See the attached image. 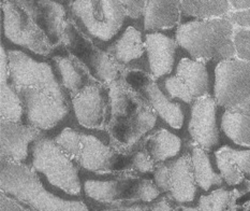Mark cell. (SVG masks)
Masks as SVG:
<instances>
[{
  "label": "cell",
  "instance_id": "obj_16",
  "mask_svg": "<svg viewBox=\"0 0 250 211\" xmlns=\"http://www.w3.org/2000/svg\"><path fill=\"white\" fill-rule=\"evenodd\" d=\"M100 83L88 85L71 96L75 117L81 125L89 129H105L108 117L107 93Z\"/></svg>",
  "mask_w": 250,
  "mask_h": 211
},
{
  "label": "cell",
  "instance_id": "obj_4",
  "mask_svg": "<svg viewBox=\"0 0 250 211\" xmlns=\"http://www.w3.org/2000/svg\"><path fill=\"white\" fill-rule=\"evenodd\" d=\"M55 142L82 168L97 174L130 171V158L126 153L102 142L100 139L64 128L54 139Z\"/></svg>",
  "mask_w": 250,
  "mask_h": 211
},
{
  "label": "cell",
  "instance_id": "obj_33",
  "mask_svg": "<svg viewBox=\"0 0 250 211\" xmlns=\"http://www.w3.org/2000/svg\"><path fill=\"white\" fill-rule=\"evenodd\" d=\"M234 45L237 56L250 62V28L237 27L234 29Z\"/></svg>",
  "mask_w": 250,
  "mask_h": 211
},
{
  "label": "cell",
  "instance_id": "obj_43",
  "mask_svg": "<svg viewBox=\"0 0 250 211\" xmlns=\"http://www.w3.org/2000/svg\"><path fill=\"white\" fill-rule=\"evenodd\" d=\"M55 1H57V2H59V3H62V4H63L64 5V3L67 2V4H68V7H69V4H70V1H71V0H55ZM64 7H66V5H64Z\"/></svg>",
  "mask_w": 250,
  "mask_h": 211
},
{
  "label": "cell",
  "instance_id": "obj_35",
  "mask_svg": "<svg viewBox=\"0 0 250 211\" xmlns=\"http://www.w3.org/2000/svg\"><path fill=\"white\" fill-rule=\"evenodd\" d=\"M0 211H31L24 205L16 202L15 199L9 197L5 194L1 193L0 196Z\"/></svg>",
  "mask_w": 250,
  "mask_h": 211
},
{
  "label": "cell",
  "instance_id": "obj_20",
  "mask_svg": "<svg viewBox=\"0 0 250 211\" xmlns=\"http://www.w3.org/2000/svg\"><path fill=\"white\" fill-rule=\"evenodd\" d=\"M182 0H146L143 15L145 30L170 29L181 20Z\"/></svg>",
  "mask_w": 250,
  "mask_h": 211
},
{
  "label": "cell",
  "instance_id": "obj_23",
  "mask_svg": "<svg viewBox=\"0 0 250 211\" xmlns=\"http://www.w3.org/2000/svg\"><path fill=\"white\" fill-rule=\"evenodd\" d=\"M176 77L189 89L194 100L208 95V73L203 62L183 58L177 65Z\"/></svg>",
  "mask_w": 250,
  "mask_h": 211
},
{
  "label": "cell",
  "instance_id": "obj_21",
  "mask_svg": "<svg viewBox=\"0 0 250 211\" xmlns=\"http://www.w3.org/2000/svg\"><path fill=\"white\" fill-rule=\"evenodd\" d=\"M54 63L62 88L71 96L77 95L88 85L98 83L88 70L70 54L54 57Z\"/></svg>",
  "mask_w": 250,
  "mask_h": 211
},
{
  "label": "cell",
  "instance_id": "obj_6",
  "mask_svg": "<svg viewBox=\"0 0 250 211\" xmlns=\"http://www.w3.org/2000/svg\"><path fill=\"white\" fill-rule=\"evenodd\" d=\"M31 165L36 172L44 176L52 186L69 195L82 192L79 169L75 162L55 142L47 137H39L31 149Z\"/></svg>",
  "mask_w": 250,
  "mask_h": 211
},
{
  "label": "cell",
  "instance_id": "obj_13",
  "mask_svg": "<svg viewBox=\"0 0 250 211\" xmlns=\"http://www.w3.org/2000/svg\"><path fill=\"white\" fill-rule=\"evenodd\" d=\"M24 105L28 125L39 131L56 126L68 116V100L58 99L45 92L30 88H14Z\"/></svg>",
  "mask_w": 250,
  "mask_h": 211
},
{
  "label": "cell",
  "instance_id": "obj_22",
  "mask_svg": "<svg viewBox=\"0 0 250 211\" xmlns=\"http://www.w3.org/2000/svg\"><path fill=\"white\" fill-rule=\"evenodd\" d=\"M145 41L142 32L137 27L128 26L118 39L108 47L107 53L119 66H124L143 56Z\"/></svg>",
  "mask_w": 250,
  "mask_h": 211
},
{
  "label": "cell",
  "instance_id": "obj_15",
  "mask_svg": "<svg viewBox=\"0 0 250 211\" xmlns=\"http://www.w3.org/2000/svg\"><path fill=\"white\" fill-rule=\"evenodd\" d=\"M28 14L44 32L52 46L63 43L68 15L63 4L55 0H12Z\"/></svg>",
  "mask_w": 250,
  "mask_h": 211
},
{
  "label": "cell",
  "instance_id": "obj_10",
  "mask_svg": "<svg viewBox=\"0 0 250 211\" xmlns=\"http://www.w3.org/2000/svg\"><path fill=\"white\" fill-rule=\"evenodd\" d=\"M10 80L13 88H30L45 92L58 99L68 100L57 74L50 64L38 62L21 51L8 52Z\"/></svg>",
  "mask_w": 250,
  "mask_h": 211
},
{
  "label": "cell",
  "instance_id": "obj_11",
  "mask_svg": "<svg viewBox=\"0 0 250 211\" xmlns=\"http://www.w3.org/2000/svg\"><path fill=\"white\" fill-rule=\"evenodd\" d=\"M2 34L13 45L39 55L51 54L54 47L44 32L12 0H1Z\"/></svg>",
  "mask_w": 250,
  "mask_h": 211
},
{
  "label": "cell",
  "instance_id": "obj_9",
  "mask_svg": "<svg viewBox=\"0 0 250 211\" xmlns=\"http://www.w3.org/2000/svg\"><path fill=\"white\" fill-rule=\"evenodd\" d=\"M214 91L217 105L250 117V62H220L215 70Z\"/></svg>",
  "mask_w": 250,
  "mask_h": 211
},
{
  "label": "cell",
  "instance_id": "obj_26",
  "mask_svg": "<svg viewBox=\"0 0 250 211\" xmlns=\"http://www.w3.org/2000/svg\"><path fill=\"white\" fill-rule=\"evenodd\" d=\"M191 164L194 180L197 186L204 191H208L211 187L220 186L224 179L217 175L211 167L208 155L205 150L194 147L191 152Z\"/></svg>",
  "mask_w": 250,
  "mask_h": 211
},
{
  "label": "cell",
  "instance_id": "obj_2",
  "mask_svg": "<svg viewBox=\"0 0 250 211\" xmlns=\"http://www.w3.org/2000/svg\"><path fill=\"white\" fill-rule=\"evenodd\" d=\"M234 29L227 18L194 20L177 27L175 40L195 61L225 62L237 56Z\"/></svg>",
  "mask_w": 250,
  "mask_h": 211
},
{
  "label": "cell",
  "instance_id": "obj_24",
  "mask_svg": "<svg viewBox=\"0 0 250 211\" xmlns=\"http://www.w3.org/2000/svg\"><path fill=\"white\" fill-rule=\"evenodd\" d=\"M181 148V138L167 129H159L150 135L143 144V150L157 165L175 158Z\"/></svg>",
  "mask_w": 250,
  "mask_h": 211
},
{
  "label": "cell",
  "instance_id": "obj_41",
  "mask_svg": "<svg viewBox=\"0 0 250 211\" xmlns=\"http://www.w3.org/2000/svg\"><path fill=\"white\" fill-rule=\"evenodd\" d=\"M238 197H241L240 192H238V190H233L231 201H230L229 207H228L227 211H238V207H237V204H236V201H237Z\"/></svg>",
  "mask_w": 250,
  "mask_h": 211
},
{
  "label": "cell",
  "instance_id": "obj_1",
  "mask_svg": "<svg viewBox=\"0 0 250 211\" xmlns=\"http://www.w3.org/2000/svg\"><path fill=\"white\" fill-rule=\"evenodd\" d=\"M106 88L108 117L105 129L112 147L127 154L154 128L157 113L144 97L123 78L106 85Z\"/></svg>",
  "mask_w": 250,
  "mask_h": 211
},
{
  "label": "cell",
  "instance_id": "obj_7",
  "mask_svg": "<svg viewBox=\"0 0 250 211\" xmlns=\"http://www.w3.org/2000/svg\"><path fill=\"white\" fill-rule=\"evenodd\" d=\"M84 192L92 201L113 205L154 203L161 193L154 181L131 175L107 180H87Z\"/></svg>",
  "mask_w": 250,
  "mask_h": 211
},
{
  "label": "cell",
  "instance_id": "obj_14",
  "mask_svg": "<svg viewBox=\"0 0 250 211\" xmlns=\"http://www.w3.org/2000/svg\"><path fill=\"white\" fill-rule=\"evenodd\" d=\"M122 78L144 97L157 116L167 124L175 129L182 128L185 120L182 107L165 95L150 74L140 70H124Z\"/></svg>",
  "mask_w": 250,
  "mask_h": 211
},
{
  "label": "cell",
  "instance_id": "obj_37",
  "mask_svg": "<svg viewBox=\"0 0 250 211\" xmlns=\"http://www.w3.org/2000/svg\"><path fill=\"white\" fill-rule=\"evenodd\" d=\"M147 211H177V208L173 206L171 199H168L167 197H162L148 206Z\"/></svg>",
  "mask_w": 250,
  "mask_h": 211
},
{
  "label": "cell",
  "instance_id": "obj_17",
  "mask_svg": "<svg viewBox=\"0 0 250 211\" xmlns=\"http://www.w3.org/2000/svg\"><path fill=\"white\" fill-rule=\"evenodd\" d=\"M215 98L206 95L195 99L191 108L189 134L195 147L210 150L219 143V131L216 123Z\"/></svg>",
  "mask_w": 250,
  "mask_h": 211
},
{
  "label": "cell",
  "instance_id": "obj_42",
  "mask_svg": "<svg viewBox=\"0 0 250 211\" xmlns=\"http://www.w3.org/2000/svg\"><path fill=\"white\" fill-rule=\"evenodd\" d=\"M177 211H200L198 208H192V207H181L177 208Z\"/></svg>",
  "mask_w": 250,
  "mask_h": 211
},
{
  "label": "cell",
  "instance_id": "obj_8",
  "mask_svg": "<svg viewBox=\"0 0 250 211\" xmlns=\"http://www.w3.org/2000/svg\"><path fill=\"white\" fill-rule=\"evenodd\" d=\"M70 55L75 57L88 70L98 83L108 85L122 78L123 67L114 62L107 52L101 51L90 38L79 29L71 19H68L63 43Z\"/></svg>",
  "mask_w": 250,
  "mask_h": 211
},
{
  "label": "cell",
  "instance_id": "obj_25",
  "mask_svg": "<svg viewBox=\"0 0 250 211\" xmlns=\"http://www.w3.org/2000/svg\"><path fill=\"white\" fill-rule=\"evenodd\" d=\"M229 0H182V14L199 20L219 19L230 12Z\"/></svg>",
  "mask_w": 250,
  "mask_h": 211
},
{
  "label": "cell",
  "instance_id": "obj_38",
  "mask_svg": "<svg viewBox=\"0 0 250 211\" xmlns=\"http://www.w3.org/2000/svg\"><path fill=\"white\" fill-rule=\"evenodd\" d=\"M0 78H1V84L9 83L10 79V68H9V57L8 52L4 51L3 46L1 47V64H0Z\"/></svg>",
  "mask_w": 250,
  "mask_h": 211
},
{
  "label": "cell",
  "instance_id": "obj_39",
  "mask_svg": "<svg viewBox=\"0 0 250 211\" xmlns=\"http://www.w3.org/2000/svg\"><path fill=\"white\" fill-rule=\"evenodd\" d=\"M148 206H144L141 204L132 205H117V206L105 208L100 211H147Z\"/></svg>",
  "mask_w": 250,
  "mask_h": 211
},
{
  "label": "cell",
  "instance_id": "obj_36",
  "mask_svg": "<svg viewBox=\"0 0 250 211\" xmlns=\"http://www.w3.org/2000/svg\"><path fill=\"white\" fill-rule=\"evenodd\" d=\"M226 18L229 19L233 24L237 26L250 28V10L236 11V12L229 13Z\"/></svg>",
  "mask_w": 250,
  "mask_h": 211
},
{
  "label": "cell",
  "instance_id": "obj_3",
  "mask_svg": "<svg viewBox=\"0 0 250 211\" xmlns=\"http://www.w3.org/2000/svg\"><path fill=\"white\" fill-rule=\"evenodd\" d=\"M1 193L32 211H90L81 201H69L47 191L36 171L24 164L1 161Z\"/></svg>",
  "mask_w": 250,
  "mask_h": 211
},
{
  "label": "cell",
  "instance_id": "obj_32",
  "mask_svg": "<svg viewBox=\"0 0 250 211\" xmlns=\"http://www.w3.org/2000/svg\"><path fill=\"white\" fill-rule=\"evenodd\" d=\"M156 166L157 164L144 150L138 151L130 158V171L131 172L148 174V172H154Z\"/></svg>",
  "mask_w": 250,
  "mask_h": 211
},
{
  "label": "cell",
  "instance_id": "obj_18",
  "mask_svg": "<svg viewBox=\"0 0 250 211\" xmlns=\"http://www.w3.org/2000/svg\"><path fill=\"white\" fill-rule=\"evenodd\" d=\"M0 129L1 161L23 164L28 156L29 144L40 137V131L29 125L5 120L0 122Z\"/></svg>",
  "mask_w": 250,
  "mask_h": 211
},
{
  "label": "cell",
  "instance_id": "obj_31",
  "mask_svg": "<svg viewBox=\"0 0 250 211\" xmlns=\"http://www.w3.org/2000/svg\"><path fill=\"white\" fill-rule=\"evenodd\" d=\"M218 151L238 167L244 175L250 176V150H235L230 147H224Z\"/></svg>",
  "mask_w": 250,
  "mask_h": 211
},
{
  "label": "cell",
  "instance_id": "obj_27",
  "mask_svg": "<svg viewBox=\"0 0 250 211\" xmlns=\"http://www.w3.org/2000/svg\"><path fill=\"white\" fill-rule=\"evenodd\" d=\"M221 128L233 142L250 147V117L234 111H226L222 116Z\"/></svg>",
  "mask_w": 250,
  "mask_h": 211
},
{
  "label": "cell",
  "instance_id": "obj_40",
  "mask_svg": "<svg viewBox=\"0 0 250 211\" xmlns=\"http://www.w3.org/2000/svg\"><path fill=\"white\" fill-rule=\"evenodd\" d=\"M229 3L233 9L238 11L250 10V0H229Z\"/></svg>",
  "mask_w": 250,
  "mask_h": 211
},
{
  "label": "cell",
  "instance_id": "obj_29",
  "mask_svg": "<svg viewBox=\"0 0 250 211\" xmlns=\"http://www.w3.org/2000/svg\"><path fill=\"white\" fill-rule=\"evenodd\" d=\"M217 167L220 171V176L229 186H238L242 185L245 180L244 174L232 163L230 160H228L224 154H221L219 151L215 153Z\"/></svg>",
  "mask_w": 250,
  "mask_h": 211
},
{
  "label": "cell",
  "instance_id": "obj_28",
  "mask_svg": "<svg viewBox=\"0 0 250 211\" xmlns=\"http://www.w3.org/2000/svg\"><path fill=\"white\" fill-rule=\"evenodd\" d=\"M0 113L1 120L21 123L25 113L24 105L12 84L3 83L0 90Z\"/></svg>",
  "mask_w": 250,
  "mask_h": 211
},
{
  "label": "cell",
  "instance_id": "obj_34",
  "mask_svg": "<svg viewBox=\"0 0 250 211\" xmlns=\"http://www.w3.org/2000/svg\"><path fill=\"white\" fill-rule=\"evenodd\" d=\"M123 3L129 19H143L146 0H123Z\"/></svg>",
  "mask_w": 250,
  "mask_h": 211
},
{
  "label": "cell",
  "instance_id": "obj_19",
  "mask_svg": "<svg viewBox=\"0 0 250 211\" xmlns=\"http://www.w3.org/2000/svg\"><path fill=\"white\" fill-rule=\"evenodd\" d=\"M177 42L161 32L153 31L145 37V48L148 57L150 75L155 80L173 70Z\"/></svg>",
  "mask_w": 250,
  "mask_h": 211
},
{
  "label": "cell",
  "instance_id": "obj_30",
  "mask_svg": "<svg viewBox=\"0 0 250 211\" xmlns=\"http://www.w3.org/2000/svg\"><path fill=\"white\" fill-rule=\"evenodd\" d=\"M165 88L171 99L177 98L183 100L184 102H187V104H191V102L194 101L193 96L190 93L189 89L176 75L167 78L166 80Z\"/></svg>",
  "mask_w": 250,
  "mask_h": 211
},
{
  "label": "cell",
  "instance_id": "obj_5",
  "mask_svg": "<svg viewBox=\"0 0 250 211\" xmlns=\"http://www.w3.org/2000/svg\"><path fill=\"white\" fill-rule=\"evenodd\" d=\"M69 18L97 42H108L122 30L128 15L123 0H71Z\"/></svg>",
  "mask_w": 250,
  "mask_h": 211
},
{
  "label": "cell",
  "instance_id": "obj_12",
  "mask_svg": "<svg viewBox=\"0 0 250 211\" xmlns=\"http://www.w3.org/2000/svg\"><path fill=\"white\" fill-rule=\"evenodd\" d=\"M154 182L161 193L179 204L192 202L197 193L191 156L184 154L171 163H161L154 170Z\"/></svg>",
  "mask_w": 250,
  "mask_h": 211
}]
</instances>
